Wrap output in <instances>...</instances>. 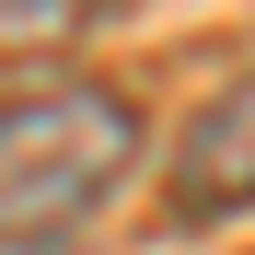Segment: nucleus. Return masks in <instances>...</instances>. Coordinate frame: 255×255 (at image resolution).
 <instances>
[{
    "label": "nucleus",
    "instance_id": "nucleus-1",
    "mask_svg": "<svg viewBox=\"0 0 255 255\" xmlns=\"http://www.w3.org/2000/svg\"><path fill=\"white\" fill-rule=\"evenodd\" d=\"M139 105L116 81H35L0 105V244H47L128 186Z\"/></svg>",
    "mask_w": 255,
    "mask_h": 255
},
{
    "label": "nucleus",
    "instance_id": "nucleus-2",
    "mask_svg": "<svg viewBox=\"0 0 255 255\" xmlns=\"http://www.w3.org/2000/svg\"><path fill=\"white\" fill-rule=\"evenodd\" d=\"M255 209V70L221 81L186 128H174V162H162V221L209 232V221H244Z\"/></svg>",
    "mask_w": 255,
    "mask_h": 255
},
{
    "label": "nucleus",
    "instance_id": "nucleus-3",
    "mask_svg": "<svg viewBox=\"0 0 255 255\" xmlns=\"http://www.w3.org/2000/svg\"><path fill=\"white\" fill-rule=\"evenodd\" d=\"M81 23H93V0H35V12L0 0V47H70Z\"/></svg>",
    "mask_w": 255,
    "mask_h": 255
}]
</instances>
